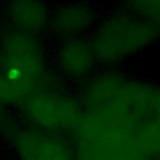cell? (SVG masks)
<instances>
[{
	"label": "cell",
	"instance_id": "obj_4",
	"mask_svg": "<svg viewBox=\"0 0 160 160\" xmlns=\"http://www.w3.org/2000/svg\"><path fill=\"white\" fill-rule=\"evenodd\" d=\"M74 134L76 160H149L122 129L86 111Z\"/></svg>",
	"mask_w": 160,
	"mask_h": 160
},
{
	"label": "cell",
	"instance_id": "obj_10",
	"mask_svg": "<svg viewBox=\"0 0 160 160\" xmlns=\"http://www.w3.org/2000/svg\"><path fill=\"white\" fill-rule=\"evenodd\" d=\"M129 12L160 29V1H135L126 4Z\"/></svg>",
	"mask_w": 160,
	"mask_h": 160
},
{
	"label": "cell",
	"instance_id": "obj_7",
	"mask_svg": "<svg viewBox=\"0 0 160 160\" xmlns=\"http://www.w3.org/2000/svg\"><path fill=\"white\" fill-rule=\"evenodd\" d=\"M95 55L88 41L79 39L64 40L55 55L58 71L68 80H85L94 70Z\"/></svg>",
	"mask_w": 160,
	"mask_h": 160
},
{
	"label": "cell",
	"instance_id": "obj_2",
	"mask_svg": "<svg viewBox=\"0 0 160 160\" xmlns=\"http://www.w3.org/2000/svg\"><path fill=\"white\" fill-rule=\"evenodd\" d=\"M45 52L34 35L11 30L0 39V98L9 102L25 101L46 88Z\"/></svg>",
	"mask_w": 160,
	"mask_h": 160
},
{
	"label": "cell",
	"instance_id": "obj_3",
	"mask_svg": "<svg viewBox=\"0 0 160 160\" xmlns=\"http://www.w3.org/2000/svg\"><path fill=\"white\" fill-rule=\"evenodd\" d=\"M160 36V29L128 10H120L104 19L89 41L96 61L115 64L149 48Z\"/></svg>",
	"mask_w": 160,
	"mask_h": 160
},
{
	"label": "cell",
	"instance_id": "obj_6",
	"mask_svg": "<svg viewBox=\"0 0 160 160\" xmlns=\"http://www.w3.org/2000/svg\"><path fill=\"white\" fill-rule=\"evenodd\" d=\"M10 142L20 160H76L75 151L58 134L32 126L11 130Z\"/></svg>",
	"mask_w": 160,
	"mask_h": 160
},
{
	"label": "cell",
	"instance_id": "obj_9",
	"mask_svg": "<svg viewBox=\"0 0 160 160\" xmlns=\"http://www.w3.org/2000/svg\"><path fill=\"white\" fill-rule=\"evenodd\" d=\"M6 18L14 31L36 35L50 21V12L42 2L15 1L6 6Z\"/></svg>",
	"mask_w": 160,
	"mask_h": 160
},
{
	"label": "cell",
	"instance_id": "obj_8",
	"mask_svg": "<svg viewBox=\"0 0 160 160\" xmlns=\"http://www.w3.org/2000/svg\"><path fill=\"white\" fill-rule=\"evenodd\" d=\"M50 26L64 40L79 39L95 22L94 9L82 2L64 4L50 15Z\"/></svg>",
	"mask_w": 160,
	"mask_h": 160
},
{
	"label": "cell",
	"instance_id": "obj_11",
	"mask_svg": "<svg viewBox=\"0 0 160 160\" xmlns=\"http://www.w3.org/2000/svg\"><path fill=\"white\" fill-rule=\"evenodd\" d=\"M5 106H6V104H5V101L0 98V116L2 115V112H4V110H5Z\"/></svg>",
	"mask_w": 160,
	"mask_h": 160
},
{
	"label": "cell",
	"instance_id": "obj_5",
	"mask_svg": "<svg viewBox=\"0 0 160 160\" xmlns=\"http://www.w3.org/2000/svg\"><path fill=\"white\" fill-rule=\"evenodd\" d=\"M21 110L30 126L52 134L75 132L85 112L74 98L48 86L22 101Z\"/></svg>",
	"mask_w": 160,
	"mask_h": 160
},
{
	"label": "cell",
	"instance_id": "obj_1",
	"mask_svg": "<svg viewBox=\"0 0 160 160\" xmlns=\"http://www.w3.org/2000/svg\"><path fill=\"white\" fill-rule=\"evenodd\" d=\"M84 106L122 129L149 160H160V88L102 74L88 84Z\"/></svg>",
	"mask_w": 160,
	"mask_h": 160
}]
</instances>
